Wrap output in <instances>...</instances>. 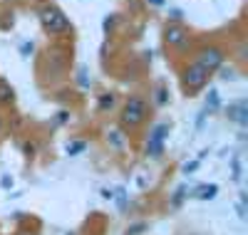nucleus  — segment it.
<instances>
[{"label": "nucleus", "instance_id": "nucleus-17", "mask_svg": "<svg viewBox=\"0 0 248 235\" xmlns=\"http://www.w3.org/2000/svg\"><path fill=\"white\" fill-rule=\"evenodd\" d=\"M77 74H79L77 79H79V84H82V87H90V79H87V70H85V67H79V72H77Z\"/></svg>", "mask_w": 248, "mask_h": 235}, {"label": "nucleus", "instance_id": "nucleus-14", "mask_svg": "<svg viewBox=\"0 0 248 235\" xmlns=\"http://www.w3.org/2000/svg\"><path fill=\"white\" fill-rule=\"evenodd\" d=\"M144 230H147V223H134L132 228H127V235H139Z\"/></svg>", "mask_w": 248, "mask_h": 235}, {"label": "nucleus", "instance_id": "nucleus-10", "mask_svg": "<svg viewBox=\"0 0 248 235\" xmlns=\"http://www.w3.org/2000/svg\"><path fill=\"white\" fill-rule=\"evenodd\" d=\"M107 141H109L114 148H122V146H124V136H122V132H119V129L109 132V134H107Z\"/></svg>", "mask_w": 248, "mask_h": 235}, {"label": "nucleus", "instance_id": "nucleus-28", "mask_svg": "<svg viewBox=\"0 0 248 235\" xmlns=\"http://www.w3.org/2000/svg\"><path fill=\"white\" fill-rule=\"evenodd\" d=\"M0 134H3V121H0Z\"/></svg>", "mask_w": 248, "mask_h": 235}, {"label": "nucleus", "instance_id": "nucleus-15", "mask_svg": "<svg viewBox=\"0 0 248 235\" xmlns=\"http://www.w3.org/2000/svg\"><path fill=\"white\" fill-rule=\"evenodd\" d=\"M114 104V94H105L99 99V109H107V106H112Z\"/></svg>", "mask_w": 248, "mask_h": 235}, {"label": "nucleus", "instance_id": "nucleus-8", "mask_svg": "<svg viewBox=\"0 0 248 235\" xmlns=\"http://www.w3.org/2000/svg\"><path fill=\"white\" fill-rule=\"evenodd\" d=\"M216 193H218V186L216 183H209V186H199L194 196L201 198V201H211V198H216Z\"/></svg>", "mask_w": 248, "mask_h": 235}, {"label": "nucleus", "instance_id": "nucleus-23", "mask_svg": "<svg viewBox=\"0 0 248 235\" xmlns=\"http://www.w3.org/2000/svg\"><path fill=\"white\" fill-rule=\"evenodd\" d=\"M112 23H114V15H109V17H105V30L109 32V28H112Z\"/></svg>", "mask_w": 248, "mask_h": 235}, {"label": "nucleus", "instance_id": "nucleus-25", "mask_svg": "<svg viewBox=\"0 0 248 235\" xmlns=\"http://www.w3.org/2000/svg\"><path fill=\"white\" fill-rule=\"evenodd\" d=\"M57 121L62 124V121H67V112H60V117H57Z\"/></svg>", "mask_w": 248, "mask_h": 235}, {"label": "nucleus", "instance_id": "nucleus-3", "mask_svg": "<svg viewBox=\"0 0 248 235\" xmlns=\"http://www.w3.org/2000/svg\"><path fill=\"white\" fill-rule=\"evenodd\" d=\"M223 59H226V52L221 47H203L199 52V59H196V65H201L206 72H216L223 67Z\"/></svg>", "mask_w": 248, "mask_h": 235}, {"label": "nucleus", "instance_id": "nucleus-12", "mask_svg": "<svg viewBox=\"0 0 248 235\" xmlns=\"http://www.w3.org/2000/svg\"><path fill=\"white\" fill-rule=\"evenodd\" d=\"M218 106V92L209 89V97H206V109H216Z\"/></svg>", "mask_w": 248, "mask_h": 235}, {"label": "nucleus", "instance_id": "nucleus-11", "mask_svg": "<svg viewBox=\"0 0 248 235\" xmlns=\"http://www.w3.org/2000/svg\"><path fill=\"white\" fill-rule=\"evenodd\" d=\"M85 148H87L85 141H70V144H67V154H70V156H77V154L85 151Z\"/></svg>", "mask_w": 248, "mask_h": 235}, {"label": "nucleus", "instance_id": "nucleus-26", "mask_svg": "<svg viewBox=\"0 0 248 235\" xmlns=\"http://www.w3.org/2000/svg\"><path fill=\"white\" fill-rule=\"evenodd\" d=\"M3 186H5V188H10V186H13V178H8V176H5V178H3Z\"/></svg>", "mask_w": 248, "mask_h": 235}, {"label": "nucleus", "instance_id": "nucleus-22", "mask_svg": "<svg viewBox=\"0 0 248 235\" xmlns=\"http://www.w3.org/2000/svg\"><path fill=\"white\" fill-rule=\"evenodd\" d=\"M20 52H23V57H30V52H32V42H25V45L20 47Z\"/></svg>", "mask_w": 248, "mask_h": 235}, {"label": "nucleus", "instance_id": "nucleus-4", "mask_svg": "<svg viewBox=\"0 0 248 235\" xmlns=\"http://www.w3.org/2000/svg\"><path fill=\"white\" fill-rule=\"evenodd\" d=\"M181 82H184V87L189 89V92H196V89H201L206 82H209V72H206L201 65H189L184 70V74H181Z\"/></svg>", "mask_w": 248, "mask_h": 235}, {"label": "nucleus", "instance_id": "nucleus-2", "mask_svg": "<svg viewBox=\"0 0 248 235\" xmlns=\"http://www.w3.org/2000/svg\"><path fill=\"white\" fill-rule=\"evenodd\" d=\"M147 114H149L147 102H144L141 97H129L127 104H124V109H122L119 121H122V126H129V129H134V126H139L144 119H147Z\"/></svg>", "mask_w": 248, "mask_h": 235}, {"label": "nucleus", "instance_id": "nucleus-13", "mask_svg": "<svg viewBox=\"0 0 248 235\" xmlns=\"http://www.w3.org/2000/svg\"><path fill=\"white\" fill-rule=\"evenodd\" d=\"M154 102H156L159 106H164V104H167V102H169V97H167V89H164V87H156V92H154Z\"/></svg>", "mask_w": 248, "mask_h": 235}, {"label": "nucleus", "instance_id": "nucleus-19", "mask_svg": "<svg viewBox=\"0 0 248 235\" xmlns=\"http://www.w3.org/2000/svg\"><path fill=\"white\" fill-rule=\"evenodd\" d=\"M169 17L174 20V23H179V20L184 17V13H181V10H176V8H171V10H169Z\"/></svg>", "mask_w": 248, "mask_h": 235}, {"label": "nucleus", "instance_id": "nucleus-5", "mask_svg": "<svg viewBox=\"0 0 248 235\" xmlns=\"http://www.w3.org/2000/svg\"><path fill=\"white\" fill-rule=\"evenodd\" d=\"M169 136V124H159L154 126V132L149 134V141H147V156L149 159H159L164 154V141Z\"/></svg>", "mask_w": 248, "mask_h": 235}, {"label": "nucleus", "instance_id": "nucleus-24", "mask_svg": "<svg viewBox=\"0 0 248 235\" xmlns=\"http://www.w3.org/2000/svg\"><path fill=\"white\" fill-rule=\"evenodd\" d=\"M102 196H105V198H114V193H112L109 188H102Z\"/></svg>", "mask_w": 248, "mask_h": 235}, {"label": "nucleus", "instance_id": "nucleus-7", "mask_svg": "<svg viewBox=\"0 0 248 235\" xmlns=\"http://www.w3.org/2000/svg\"><path fill=\"white\" fill-rule=\"evenodd\" d=\"M229 119L236 121V124H241V126L248 124V106H246V102H238V104H231L229 106Z\"/></svg>", "mask_w": 248, "mask_h": 235}, {"label": "nucleus", "instance_id": "nucleus-6", "mask_svg": "<svg viewBox=\"0 0 248 235\" xmlns=\"http://www.w3.org/2000/svg\"><path fill=\"white\" fill-rule=\"evenodd\" d=\"M164 40H167V45L179 47L181 52L191 45L189 32H186V28H181V25H167V30H164Z\"/></svg>", "mask_w": 248, "mask_h": 235}, {"label": "nucleus", "instance_id": "nucleus-20", "mask_svg": "<svg viewBox=\"0 0 248 235\" xmlns=\"http://www.w3.org/2000/svg\"><path fill=\"white\" fill-rule=\"evenodd\" d=\"M23 151H25V156H35V144H23Z\"/></svg>", "mask_w": 248, "mask_h": 235}, {"label": "nucleus", "instance_id": "nucleus-16", "mask_svg": "<svg viewBox=\"0 0 248 235\" xmlns=\"http://www.w3.org/2000/svg\"><path fill=\"white\" fill-rule=\"evenodd\" d=\"M184 193H186V188L181 186V188H176V193L171 196V206H179L181 203V198H184Z\"/></svg>", "mask_w": 248, "mask_h": 235}, {"label": "nucleus", "instance_id": "nucleus-9", "mask_svg": "<svg viewBox=\"0 0 248 235\" xmlns=\"http://www.w3.org/2000/svg\"><path fill=\"white\" fill-rule=\"evenodd\" d=\"M13 99H15V89L5 79H0V104H10Z\"/></svg>", "mask_w": 248, "mask_h": 235}, {"label": "nucleus", "instance_id": "nucleus-21", "mask_svg": "<svg viewBox=\"0 0 248 235\" xmlns=\"http://www.w3.org/2000/svg\"><path fill=\"white\" fill-rule=\"evenodd\" d=\"M199 168V161H191V163H184V174H191V171Z\"/></svg>", "mask_w": 248, "mask_h": 235}, {"label": "nucleus", "instance_id": "nucleus-18", "mask_svg": "<svg viewBox=\"0 0 248 235\" xmlns=\"http://www.w3.org/2000/svg\"><path fill=\"white\" fill-rule=\"evenodd\" d=\"M221 79H236V72L231 67H221Z\"/></svg>", "mask_w": 248, "mask_h": 235}, {"label": "nucleus", "instance_id": "nucleus-27", "mask_svg": "<svg viewBox=\"0 0 248 235\" xmlns=\"http://www.w3.org/2000/svg\"><path fill=\"white\" fill-rule=\"evenodd\" d=\"M152 5H164V0H149Z\"/></svg>", "mask_w": 248, "mask_h": 235}, {"label": "nucleus", "instance_id": "nucleus-1", "mask_svg": "<svg viewBox=\"0 0 248 235\" xmlns=\"http://www.w3.org/2000/svg\"><path fill=\"white\" fill-rule=\"evenodd\" d=\"M40 25H43L47 35H62L70 30V20L57 5H45L40 10Z\"/></svg>", "mask_w": 248, "mask_h": 235}]
</instances>
